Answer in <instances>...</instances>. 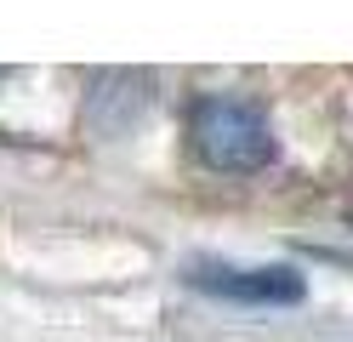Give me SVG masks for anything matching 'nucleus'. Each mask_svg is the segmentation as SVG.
<instances>
[{"label":"nucleus","mask_w":353,"mask_h":342,"mask_svg":"<svg viewBox=\"0 0 353 342\" xmlns=\"http://www.w3.org/2000/svg\"><path fill=\"white\" fill-rule=\"evenodd\" d=\"M188 143L194 154L205 160L211 171L223 177H251V171H268L274 154H279V137L268 108L251 103V97H200L188 108Z\"/></svg>","instance_id":"obj_1"},{"label":"nucleus","mask_w":353,"mask_h":342,"mask_svg":"<svg viewBox=\"0 0 353 342\" xmlns=\"http://www.w3.org/2000/svg\"><path fill=\"white\" fill-rule=\"evenodd\" d=\"M194 291L234 308H296L307 296V274L291 263H228V257H194L183 268Z\"/></svg>","instance_id":"obj_2"}]
</instances>
